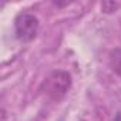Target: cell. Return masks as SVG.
Listing matches in <instances>:
<instances>
[{
    "mask_svg": "<svg viewBox=\"0 0 121 121\" xmlns=\"http://www.w3.org/2000/svg\"><path fill=\"white\" fill-rule=\"evenodd\" d=\"M71 87V77L67 71H53L44 81V93L48 98L58 101L61 100Z\"/></svg>",
    "mask_w": 121,
    "mask_h": 121,
    "instance_id": "1",
    "label": "cell"
},
{
    "mask_svg": "<svg viewBox=\"0 0 121 121\" xmlns=\"http://www.w3.org/2000/svg\"><path fill=\"white\" fill-rule=\"evenodd\" d=\"M40 22L34 14L30 13H20L14 20L16 36L20 41H31L39 33Z\"/></svg>",
    "mask_w": 121,
    "mask_h": 121,
    "instance_id": "2",
    "label": "cell"
},
{
    "mask_svg": "<svg viewBox=\"0 0 121 121\" xmlns=\"http://www.w3.org/2000/svg\"><path fill=\"white\" fill-rule=\"evenodd\" d=\"M110 66L112 69V71L120 77L121 80V47L114 48L110 53Z\"/></svg>",
    "mask_w": 121,
    "mask_h": 121,
    "instance_id": "3",
    "label": "cell"
},
{
    "mask_svg": "<svg viewBox=\"0 0 121 121\" xmlns=\"http://www.w3.org/2000/svg\"><path fill=\"white\" fill-rule=\"evenodd\" d=\"M117 7H118V3H114V2H105V3L101 4V9L104 10V13H111Z\"/></svg>",
    "mask_w": 121,
    "mask_h": 121,
    "instance_id": "4",
    "label": "cell"
},
{
    "mask_svg": "<svg viewBox=\"0 0 121 121\" xmlns=\"http://www.w3.org/2000/svg\"><path fill=\"white\" fill-rule=\"evenodd\" d=\"M114 121H121V112H117V115H115Z\"/></svg>",
    "mask_w": 121,
    "mask_h": 121,
    "instance_id": "5",
    "label": "cell"
}]
</instances>
